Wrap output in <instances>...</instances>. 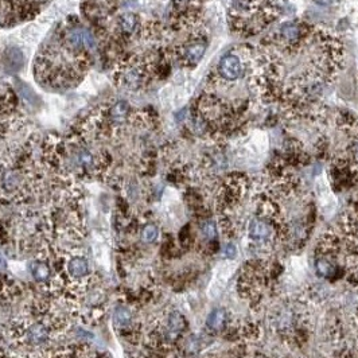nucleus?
<instances>
[{
    "label": "nucleus",
    "mask_w": 358,
    "mask_h": 358,
    "mask_svg": "<svg viewBox=\"0 0 358 358\" xmlns=\"http://www.w3.org/2000/svg\"><path fill=\"white\" fill-rule=\"evenodd\" d=\"M91 63V53L73 48L61 33L39 51L35 73L38 80L51 88H72L81 81Z\"/></svg>",
    "instance_id": "1"
},
{
    "label": "nucleus",
    "mask_w": 358,
    "mask_h": 358,
    "mask_svg": "<svg viewBox=\"0 0 358 358\" xmlns=\"http://www.w3.org/2000/svg\"><path fill=\"white\" fill-rule=\"evenodd\" d=\"M207 49V39L202 34H194L175 49V58L181 65L194 67L201 62Z\"/></svg>",
    "instance_id": "2"
},
{
    "label": "nucleus",
    "mask_w": 358,
    "mask_h": 358,
    "mask_svg": "<svg viewBox=\"0 0 358 358\" xmlns=\"http://www.w3.org/2000/svg\"><path fill=\"white\" fill-rule=\"evenodd\" d=\"M140 29L139 16L134 12H124L116 19V31L120 38L129 39L136 35Z\"/></svg>",
    "instance_id": "3"
},
{
    "label": "nucleus",
    "mask_w": 358,
    "mask_h": 358,
    "mask_svg": "<svg viewBox=\"0 0 358 358\" xmlns=\"http://www.w3.org/2000/svg\"><path fill=\"white\" fill-rule=\"evenodd\" d=\"M272 229L268 222L264 220L255 218L249 225V237L255 241H265L271 237Z\"/></svg>",
    "instance_id": "4"
},
{
    "label": "nucleus",
    "mask_w": 358,
    "mask_h": 358,
    "mask_svg": "<svg viewBox=\"0 0 358 358\" xmlns=\"http://www.w3.org/2000/svg\"><path fill=\"white\" fill-rule=\"evenodd\" d=\"M69 272L74 277L85 276L88 273V263L85 258L76 257L69 261Z\"/></svg>",
    "instance_id": "5"
},
{
    "label": "nucleus",
    "mask_w": 358,
    "mask_h": 358,
    "mask_svg": "<svg viewBox=\"0 0 358 358\" xmlns=\"http://www.w3.org/2000/svg\"><path fill=\"white\" fill-rule=\"evenodd\" d=\"M226 323V312L222 308L214 310L207 318V326L213 330H220Z\"/></svg>",
    "instance_id": "6"
},
{
    "label": "nucleus",
    "mask_w": 358,
    "mask_h": 358,
    "mask_svg": "<svg viewBox=\"0 0 358 358\" xmlns=\"http://www.w3.org/2000/svg\"><path fill=\"white\" fill-rule=\"evenodd\" d=\"M29 337L33 344H41L48 337V330L43 325H35L30 329Z\"/></svg>",
    "instance_id": "7"
},
{
    "label": "nucleus",
    "mask_w": 358,
    "mask_h": 358,
    "mask_svg": "<svg viewBox=\"0 0 358 358\" xmlns=\"http://www.w3.org/2000/svg\"><path fill=\"white\" fill-rule=\"evenodd\" d=\"M31 271H33V276L38 282H45L49 277V275H50L48 265L45 263H34L33 267H31Z\"/></svg>",
    "instance_id": "8"
},
{
    "label": "nucleus",
    "mask_w": 358,
    "mask_h": 358,
    "mask_svg": "<svg viewBox=\"0 0 358 358\" xmlns=\"http://www.w3.org/2000/svg\"><path fill=\"white\" fill-rule=\"evenodd\" d=\"M168 325H170V331H171L172 334H178V333L182 331L183 327H185V319L182 318L181 314L174 312V314H171V316H170Z\"/></svg>",
    "instance_id": "9"
},
{
    "label": "nucleus",
    "mask_w": 358,
    "mask_h": 358,
    "mask_svg": "<svg viewBox=\"0 0 358 358\" xmlns=\"http://www.w3.org/2000/svg\"><path fill=\"white\" fill-rule=\"evenodd\" d=\"M131 320V315H129V311L124 307H120L116 310V315H115V322L116 325L120 326V327H124L129 323Z\"/></svg>",
    "instance_id": "10"
},
{
    "label": "nucleus",
    "mask_w": 358,
    "mask_h": 358,
    "mask_svg": "<svg viewBox=\"0 0 358 358\" xmlns=\"http://www.w3.org/2000/svg\"><path fill=\"white\" fill-rule=\"evenodd\" d=\"M316 269L320 275L323 276H330L331 273L334 272V265L327 261V260H318L316 261Z\"/></svg>",
    "instance_id": "11"
},
{
    "label": "nucleus",
    "mask_w": 358,
    "mask_h": 358,
    "mask_svg": "<svg viewBox=\"0 0 358 358\" xmlns=\"http://www.w3.org/2000/svg\"><path fill=\"white\" fill-rule=\"evenodd\" d=\"M158 229H156V226H153V225H148L146 226L143 230V234H142V237L146 243H153L155 240L158 239Z\"/></svg>",
    "instance_id": "12"
},
{
    "label": "nucleus",
    "mask_w": 358,
    "mask_h": 358,
    "mask_svg": "<svg viewBox=\"0 0 358 358\" xmlns=\"http://www.w3.org/2000/svg\"><path fill=\"white\" fill-rule=\"evenodd\" d=\"M202 233H204V237L207 240H214L215 236H217V229H215V225L213 222H206L204 226H202Z\"/></svg>",
    "instance_id": "13"
},
{
    "label": "nucleus",
    "mask_w": 358,
    "mask_h": 358,
    "mask_svg": "<svg viewBox=\"0 0 358 358\" xmlns=\"http://www.w3.org/2000/svg\"><path fill=\"white\" fill-rule=\"evenodd\" d=\"M350 153H352L353 162L357 164L358 167V135L353 139V142L350 144Z\"/></svg>",
    "instance_id": "14"
},
{
    "label": "nucleus",
    "mask_w": 358,
    "mask_h": 358,
    "mask_svg": "<svg viewBox=\"0 0 358 358\" xmlns=\"http://www.w3.org/2000/svg\"><path fill=\"white\" fill-rule=\"evenodd\" d=\"M236 256V247L229 244V245H226V248H225V257L226 258H233Z\"/></svg>",
    "instance_id": "15"
}]
</instances>
